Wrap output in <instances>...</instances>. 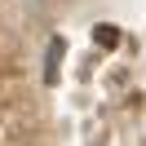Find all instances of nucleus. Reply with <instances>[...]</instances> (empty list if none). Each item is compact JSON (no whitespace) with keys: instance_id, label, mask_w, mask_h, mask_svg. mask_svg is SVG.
Returning <instances> with one entry per match:
<instances>
[{"instance_id":"1","label":"nucleus","mask_w":146,"mask_h":146,"mask_svg":"<svg viewBox=\"0 0 146 146\" xmlns=\"http://www.w3.org/2000/svg\"><path fill=\"white\" fill-rule=\"evenodd\" d=\"M58 62H62V40H49V71H44L49 84L58 80Z\"/></svg>"},{"instance_id":"2","label":"nucleus","mask_w":146,"mask_h":146,"mask_svg":"<svg viewBox=\"0 0 146 146\" xmlns=\"http://www.w3.org/2000/svg\"><path fill=\"white\" fill-rule=\"evenodd\" d=\"M98 44H119V31L111 27V22H102V27H98Z\"/></svg>"}]
</instances>
